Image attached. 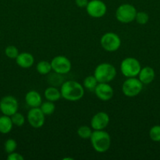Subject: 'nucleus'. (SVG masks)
Masks as SVG:
<instances>
[{
	"label": "nucleus",
	"mask_w": 160,
	"mask_h": 160,
	"mask_svg": "<svg viewBox=\"0 0 160 160\" xmlns=\"http://www.w3.org/2000/svg\"><path fill=\"white\" fill-rule=\"evenodd\" d=\"M36 70L38 73L41 75H47L52 70V67L50 62L46 60H42L39 62L36 66Z\"/></svg>",
	"instance_id": "obj_19"
},
{
	"label": "nucleus",
	"mask_w": 160,
	"mask_h": 160,
	"mask_svg": "<svg viewBox=\"0 0 160 160\" xmlns=\"http://www.w3.org/2000/svg\"><path fill=\"white\" fill-rule=\"evenodd\" d=\"M5 54L9 59H15L19 55V51L17 47L14 45H9L5 49Z\"/></svg>",
	"instance_id": "obj_27"
},
{
	"label": "nucleus",
	"mask_w": 160,
	"mask_h": 160,
	"mask_svg": "<svg viewBox=\"0 0 160 160\" xmlns=\"http://www.w3.org/2000/svg\"><path fill=\"white\" fill-rule=\"evenodd\" d=\"M67 159L73 160V159H72V158H64V159H63V160H67Z\"/></svg>",
	"instance_id": "obj_30"
},
{
	"label": "nucleus",
	"mask_w": 160,
	"mask_h": 160,
	"mask_svg": "<svg viewBox=\"0 0 160 160\" xmlns=\"http://www.w3.org/2000/svg\"><path fill=\"white\" fill-rule=\"evenodd\" d=\"M135 20H136V23H139V24L144 25L148 22L149 15L146 12H144V11H140V12H136V17H135Z\"/></svg>",
	"instance_id": "obj_26"
},
{
	"label": "nucleus",
	"mask_w": 160,
	"mask_h": 160,
	"mask_svg": "<svg viewBox=\"0 0 160 160\" xmlns=\"http://www.w3.org/2000/svg\"><path fill=\"white\" fill-rule=\"evenodd\" d=\"M61 98L69 102H77L81 99L85 94V88L78 81L69 80L62 83L61 86Z\"/></svg>",
	"instance_id": "obj_1"
},
{
	"label": "nucleus",
	"mask_w": 160,
	"mask_h": 160,
	"mask_svg": "<svg viewBox=\"0 0 160 160\" xmlns=\"http://www.w3.org/2000/svg\"><path fill=\"white\" fill-rule=\"evenodd\" d=\"M92 133V128H89L86 125L79 127L77 130V134H78V137L83 139H89Z\"/></svg>",
	"instance_id": "obj_22"
},
{
	"label": "nucleus",
	"mask_w": 160,
	"mask_h": 160,
	"mask_svg": "<svg viewBox=\"0 0 160 160\" xmlns=\"http://www.w3.org/2000/svg\"><path fill=\"white\" fill-rule=\"evenodd\" d=\"M39 108L42 110V112L45 114V116L52 115L55 112V109H56V106H55L53 102L48 101V100L46 102H42L41 106H39Z\"/></svg>",
	"instance_id": "obj_21"
},
{
	"label": "nucleus",
	"mask_w": 160,
	"mask_h": 160,
	"mask_svg": "<svg viewBox=\"0 0 160 160\" xmlns=\"http://www.w3.org/2000/svg\"><path fill=\"white\" fill-rule=\"evenodd\" d=\"M25 102L31 108L39 107L42 103V96L36 91H29L25 95Z\"/></svg>",
	"instance_id": "obj_16"
},
{
	"label": "nucleus",
	"mask_w": 160,
	"mask_h": 160,
	"mask_svg": "<svg viewBox=\"0 0 160 160\" xmlns=\"http://www.w3.org/2000/svg\"><path fill=\"white\" fill-rule=\"evenodd\" d=\"M136 9L130 3L120 5L115 11V17L119 22L122 23H130L135 20L136 15Z\"/></svg>",
	"instance_id": "obj_5"
},
{
	"label": "nucleus",
	"mask_w": 160,
	"mask_h": 160,
	"mask_svg": "<svg viewBox=\"0 0 160 160\" xmlns=\"http://www.w3.org/2000/svg\"><path fill=\"white\" fill-rule=\"evenodd\" d=\"M15 59L17 65L23 69L30 68V67H32L35 62L34 56L29 52L19 53V55Z\"/></svg>",
	"instance_id": "obj_15"
},
{
	"label": "nucleus",
	"mask_w": 160,
	"mask_h": 160,
	"mask_svg": "<svg viewBox=\"0 0 160 160\" xmlns=\"http://www.w3.org/2000/svg\"><path fill=\"white\" fill-rule=\"evenodd\" d=\"M101 47L107 52H115L120 48L121 38L114 32H107L102 35L100 38Z\"/></svg>",
	"instance_id": "obj_7"
},
{
	"label": "nucleus",
	"mask_w": 160,
	"mask_h": 160,
	"mask_svg": "<svg viewBox=\"0 0 160 160\" xmlns=\"http://www.w3.org/2000/svg\"><path fill=\"white\" fill-rule=\"evenodd\" d=\"M110 122V117L107 112H98L92 117L90 121V126L93 131L104 130L108 127Z\"/></svg>",
	"instance_id": "obj_12"
},
{
	"label": "nucleus",
	"mask_w": 160,
	"mask_h": 160,
	"mask_svg": "<svg viewBox=\"0 0 160 160\" xmlns=\"http://www.w3.org/2000/svg\"><path fill=\"white\" fill-rule=\"evenodd\" d=\"M27 120L33 128L39 129L45 123V114L39 107L31 108L27 115Z\"/></svg>",
	"instance_id": "obj_11"
},
{
	"label": "nucleus",
	"mask_w": 160,
	"mask_h": 160,
	"mask_svg": "<svg viewBox=\"0 0 160 160\" xmlns=\"http://www.w3.org/2000/svg\"><path fill=\"white\" fill-rule=\"evenodd\" d=\"M89 140L93 149L99 153L108 151L111 145V136L104 130L93 131Z\"/></svg>",
	"instance_id": "obj_2"
},
{
	"label": "nucleus",
	"mask_w": 160,
	"mask_h": 160,
	"mask_svg": "<svg viewBox=\"0 0 160 160\" xmlns=\"http://www.w3.org/2000/svg\"><path fill=\"white\" fill-rule=\"evenodd\" d=\"M137 77L143 84H149L155 79V72L152 67L146 66L144 67H141Z\"/></svg>",
	"instance_id": "obj_14"
},
{
	"label": "nucleus",
	"mask_w": 160,
	"mask_h": 160,
	"mask_svg": "<svg viewBox=\"0 0 160 160\" xmlns=\"http://www.w3.org/2000/svg\"><path fill=\"white\" fill-rule=\"evenodd\" d=\"M97 84H98V81L96 79L95 77L93 75H89L84 79L83 85L86 90L89 92H94Z\"/></svg>",
	"instance_id": "obj_20"
},
{
	"label": "nucleus",
	"mask_w": 160,
	"mask_h": 160,
	"mask_svg": "<svg viewBox=\"0 0 160 160\" xmlns=\"http://www.w3.org/2000/svg\"><path fill=\"white\" fill-rule=\"evenodd\" d=\"M18 102L17 98L11 95H6L0 100V111L3 115L11 117L18 110Z\"/></svg>",
	"instance_id": "obj_9"
},
{
	"label": "nucleus",
	"mask_w": 160,
	"mask_h": 160,
	"mask_svg": "<svg viewBox=\"0 0 160 160\" xmlns=\"http://www.w3.org/2000/svg\"><path fill=\"white\" fill-rule=\"evenodd\" d=\"M44 96L46 98V100L54 102L58 101L61 98V91L55 88V86H50L45 90Z\"/></svg>",
	"instance_id": "obj_18"
},
{
	"label": "nucleus",
	"mask_w": 160,
	"mask_h": 160,
	"mask_svg": "<svg viewBox=\"0 0 160 160\" xmlns=\"http://www.w3.org/2000/svg\"><path fill=\"white\" fill-rule=\"evenodd\" d=\"M116 69L112 64L108 62H102L96 67L93 76L98 83H109L116 77Z\"/></svg>",
	"instance_id": "obj_3"
},
{
	"label": "nucleus",
	"mask_w": 160,
	"mask_h": 160,
	"mask_svg": "<svg viewBox=\"0 0 160 160\" xmlns=\"http://www.w3.org/2000/svg\"><path fill=\"white\" fill-rule=\"evenodd\" d=\"M52 70L59 74H66L72 70V62L66 56H56L50 62Z\"/></svg>",
	"instance_id": "obj_8"
},
{
	"label": "nucleus",
	"mask_w": 160,
	"mask_h": 160,
	"mask_svg": "<svg viewBox=\"0 0 160 160\" xmlns=\"http://www.w3.org/2000/svg\"><path fill=\"white\" fill-rule=\"evenodd\" d=\"M96 96L104 102L109 101L114 95V90L108 83H98L94 90Z\"/></svg>",
	"instance_id": "obj_13"
},
{
	"label": "nucleus",
	"mask_w": 160,
	"mask_h": 160,
	"mask_svg": "<svg viewBox=\"0 0 160 160\" xmlns=\"http://www.w3.org/2000/svg\"><path fill=\"white\" fill-rule=\"evenodd\" d=\"M13 123L11 117L9 116L3 115L0 117V133L1 134H8L13 129Z\"/></svg>",
	"instance_id": "obj_17"
},
{
	"label": "nucleus",
	"mask_w": 160,
	"mask_h": 160,
	"mask_svg": "<svg viewBox=\"0 0 160 160\" xmlns=\"http://www.w3.org/2000/svg\"><path fill=\"white\" fill-rule=\"evenodd\" d=\"M11 120H12L13 123V125L17 127H21L25 123V118L24 117V115L20 112H15L14 114H13L11 116Z\"/></svg>",
	"instance_id": "obj_24"
},
{
	"label": "nucleus",
	"mask_w": 160,
	"mask_h": 160,
	"mask_svg": "<svg viewBox=\"0 0 160 160\" xmlns=\"http://www.w3.org/2000/svg\"><path fill=\"white\" fill-rule=\"evenodd\" d=\"M149 138L155 142H160V125H155L149 131Z\"/></svg>",
	"instance_id": "obj_23"
},
{
	"label": "nucleus",
	"mask_w": 160,
	"mask_h": 160,
	"mask_svg": "<svg viewBox=\"0 0 160 160\" xmlns=\"http://www.w3.org/2000/svg\"><path fill=\"white\" fill-rule=\"evenodd\" d=\"M17 142L13 138L7 139L6 141V142H5L4 149L7 154H9V153H12L13 152H15V150L17 149Z\"/></svg>",
	"instance_id": "obj_25"
},
{
	"label": "nucleus",
	"mask_w": 160,
	"mask_h": 160,
	"mask_svg": "<svg viewBox=\"0 0 160 160\" xmlns=\"http://www.w3.org/2000/svg\"><path fill=\"white\" fill-rule=\"evenodd\" d=\"M0 34H1V31H0Z\"/></svg>",
	"instance_id": "obj_31"
},
{
	"label": "nucleus",
	"mask_w": 160,
	"mask_h": 160,
	"mask_svg": "<svg viewBox=\"0 0 160 160\" xmlns=\"http://www.w3.org/2000/svg\"><path fill=\"white\" fill-rule=\"evenodd\" d=\"M89 1L88 0H75V4L79 8H86Z\"/></svg>",
	"instance_id": "obj_29"
},
{
	"label": "nucleus",
	"mask_w": 160,
	"mask_h": 160,
	"mask_svg": "<svg viewBox=\"0 0 160 160\" xmlns=\"http://www.w3.org/2000/svg\"><path fill=\"white\" fill-rule=\"evenodd\" d=\"M144 84L138 78H128L122 85V92L125 96L133 98L141 92Z\"/></svg>",
	"instance_id": "obj_6"
},
{
	"label": "nucleus",
	"mask_w": 160,
	"mask_h": 160,
	"mask_svg": "<svg viewBox=\"0 0 160 160\" xmlns=\"http://www.w3.org/2000/svg\"><path fill=\"white\" fill-rule=\"evenodd\" d=\"M141 69L139 60L134 57H127L121 62L120 71L126 78H136Z\"/></svg>",
	"instance_id": "obj_4"
},
{
	"label": "nucleus",
	"mask_w": 160,
	"mask_h": 160,
	"mask_svg": "<svg viewBox=\"0 0 160 160\" xmlns=\"http://www.w3.org/2000/svg\"><path fill=\"white\" fill-rule=\"evenodd\" d=\"M86 9L88 15L93 18L103 17L107 12L106 4L101 0L89 1Z\"/></svg>",
	"instance_id": "obj_10"
},
{
	"label": "nucleus",
	"mask_w": 160,
	"mask_h": 160,
	"mask_svg": "<svg viewBox=\"0 0 160 160\" xmlns=\"http://www.w3.org/2000/svg\"><path fill=\"white\" fill-rule=\"evenodd\" d=\"M24 158L23 156L20 154V153H17L13 152L12 153H9L8 154L7 156V160H24Z\"/></svg>",
	"instance_id": "obj_28"
}]
</instances>
